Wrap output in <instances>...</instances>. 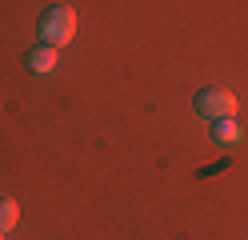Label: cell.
Wrapping results in <instances>:
<instances>
[{
  "instance_id": "2",
  "label": "cell",
  "mask_w": 248,
  "mask_h": 240,
  "mask_svg": "<svg viewBox=\"0 0 248 240\" xmlns=\"http://www.w3.org/2000/svg\"><path fill=\"white\" fill-rule=\"evenodd\" d=\"M192 112L200 120H228L232 112H236V96H232L228 88H216V84H208V88H200L196 96H192Z\"/></svg>"
},
{
  "instance_id": "5",
  "label": "cell",
  "mask_w": 248,
  "mask_h": 240,
  "mask_svg": "<svg viewBox=\"0 0 248 240\" xmlns=\"http://www.w3.org/2000/svg\"><path fill=\"white\" fill-rule=\"evenodd\" d=\"M16 220H20V204L12 196H0V232H8Z\"/></svg>"
},
{
  "instance_id": "6",
  "label": "cell",
  "mask_w": 248,
  "mask_h": 240,
  "mask_svg": "<svg viewBox=\"0 0 248 240\" xmlns=\"http://www.w3.org/2000/svg\"><path fill=\"white\" fill-rule=\"evenodd\" d=\"M0 240H4V232H0Z\"/></svg>"
},
{
  "instance_id": "1",
  "label": "cell",
  "mask_w": 248,
  "mask_h": 240,
  "mask_svg": "<svg viewBox=\"0 0 248 240\" xmlns=\"http://www.w3.org/2000/svg\"><path fill=\"white\" fill-rule=\"evenodd\" d=\"M36 32H40V44H48V48H64L72 40V32H76V12L68 4H52V8H44L40 12V20H36Z\"/></svg>"
},
{
  "instance_id": "3",
  "label": "cell",
  "mask_w": 248,
  "mask_h": 240,
  "mask_svg": "<svg viewBox=\"0 0 248 240\" xmlns=\"http://www.w3.org/2000/svg\"><path fill=\"white\" fill-rule=\"evenodd\" d=\"M56 48H48V44H36V48H28L24 52V68L28 72H36V76H44V72H52L56 68Z\"/></svg>"
},
{
  "instance_id": "4",
  "label": "cell",
  "mask_w": 248,
  "mask_h": 240,
  "mask_svg": "<svg viewBox=\"0 0 248 240\" xmlns=\"http://www.w3.org/2000/svg\"><path fill=\"white\" fill-rule=\"evenodd\" d=\"M212 140H216V144H232V140H240V128L232 124V116H228V120H212Z\"/></svg>"
}]
</instances>
